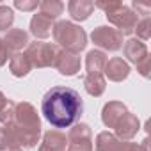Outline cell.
I'll return each instance as SVG.
<instances>
[{"label":"cell","instance_id":"30bf717a","mask_svg":"<svg viewBox=\"0 0 151 151\" xmlns=\"http://www.w3.org/2000/svg\"><path fill=\"white\" fill-rule=\"evenodd\" d=\"M116 137L119 139V140H130V139H133L135 135H137V132L140 130V121H139V117L135 116V114H132V112H126L121 119H119V123L116 124Z\"/></svg>","mask_w":151,"mask_h":151},{"label":"cell","instance_id":"f546056e","mask_svg":"<svg viewBox=\"0 0 151 151\" xmlns=\"http://www.w3.org/2000/svg\"><path fill=\"white\" fill-rule=\"evenodd\" d=\"M133 7H135V14L139 16V14H144V18H147V14H149V6H146V4H140V2H137V0H135V2H133Z\"/></svg>","mask_w":151,"mask_h":151},{"label":"cell","instance_id":"e0dca14e","mask_svg":"<svg viewBox=\"0 0 151 151\" xmlns=\"http://www.w3.org/2000/svg\"><path fill=\"white\" fill-rule=\"evenodd\" d=\"M68 11L73 20L86 22L94 11V2H91V0H71L68 4Z\"/></svg>","mask_w":151,"mask_h":151},{"label":"cell","instance_id":"484cf974","mask_svg":"<svg viewBox=\"0 0 151 151\" xmlns=\"http://www.w3.org/2000/svg\"><path fill=\"white\" fill-rule=\"evenodd\" d=\"M14 7L20 9V11H34V9L39 7V4L36 2V0H16Z\"/></svg>","mask_w":151,"mask_h":151},{"label":"cell","instance_id":"52a82bcc","mask_svg":"<svg viewBox=\"0 0 151 151\" xmlns=\"http://www.w3.org/2000/svg\"><path fill=\"white\" fill-rule=\"evenodd\" d=\"M91 39L96 46H100L103 50H109V52H117L123 46V36L119 34V30L112 29V27H107V25L96 27L91 32Z\"/></svg>","mask_w":151,"mask_h":151},{"label":"cell","instance_id":"d6986e66","mask_svg":"<svg viewBox=\"0 0 151 151\" xmlns=\"http://www.w3.org/2000/svg\"><path fill=\"white\" fill-rule=\"evenodd\" d=\"M9 69H11V73L14 77L22 78V77H27L30 73L32 64H30V60H29V57L25 53H14L11 57V60H9Z\"/></svg>","mask_w":151,"mask_h":151},{"label":"cell","instance_id":"ba28073f","mask_svg":"<svg viewBox=\"0 0 151 151\" xmlns=\"http://www.w3.org/2000/svg\"><path fill=\"white\" fill-rule=\"evenodd\" d=\"M68 151H93V132L89 124L78 123L69 130Z\"/></svg>","mask_w":151,"mask_h":151},{"label":"cell","instance_id":"3957f363","mask_svg":"<svg viewBox=\"0 0 151 151\" xmlns=\"http://www.w3.org/2000/svg\"><path fill=\"white\" fill-rule=\"evenodd\" d=\"M53 41L60 46V50L71 52V53H80L87 46V34L84 32L82 27L75 25L71 22L60 20L53 25Z\"/></svg>","mask_w":151,"mask_h":151},{"label":"cell","instance_id":"cb8c5ba5","mask_svg":"<svg viewBox=\"0 0 151 151\" xmlns=\"http://www.w3.org/2000/svg\"><path fill=\"white\" fill-rule=\"evenodd\" d=\"M14 105H16V103L9 101V103L2 109V112H0V123H2L4 126H7V124L13 123V119H14Z\"/></svg>","mask_w":151,"mask_h":151},{"label":"cell","instance_id":"4316f807","mask_svg":"<svg viewBox=\"0 0 151 151\" xmlns=\"http://www.w3.org/2000/svg\"><path fill=\"white\" fill-rule=\"evenodd\" d=\"M135 66H137V71L142 75V77H146V78L149 77V66H151V59H149V55H147L146 59H142V60H140L139 64H135Z\"/></svg>","mask_w":151,"mask_h":151},{"label":"cell","instance_id":"7a4b0ae2","mask_svg":"<svg viewBox=\"0 0 151 151\" xmlns=\"http://www.w3.org/2000/svg\"><path fill=\"white\" fill-rule=\"evenodd\" d=\"M13 147H34L39 142L41 135V119L32 103L20 101L14 105V119L6 126Z\"/></svg>","mask_w":151,"mask_h":151},{"label":"cell","instance_id":"1f68e13d","mask_svg":"<svg viewBox=\"0 0 151 151\" xmlns=\"http://www.w3.org/2000/svg\"><path fill=\"white\" fill-rule=\"evenodd\" d=\"M7 151H23V149H22V147H9Z\"/></svg>","mask_w":151,"mask_h":151},{"label":"cell","instance_id":"d4e9b609","mask_svg":"<svg viewBox=\"0 0 151 151\" xmlns=\"http://www.w3.org/2000/svg\"><path fill=\"white\" fill-rule=\"evenodd\" d=\"M9 147H13L11 135L6 126H0V151H7Z\"/></svg>","mask_w":151,"mask_h":151},{"label":"cell","instance_id":"8fae6325","mask_svg":"<svg viewBox=\"0 0 151 151\" xmlns=\"http://www.w3.org/2000/svg\"><path fill=\"white\" fill-rule=\"evenodd\" d=\"M103 71H105V77L109 80H112V82H123V80L128 78V75H130V66L121 57H112L110 60H107Z\"/></svg>","mask_w":151,"mask_h":151},{"label":"cell","instance_id":"f1b7e54d","mask_svg":"<svg viewBox=\"0 0 151 151\" xmlns=\"http://www.w3.org/2000/svg\"><path fill=\"white\" fill-rule=\"evenodd\" d=\"M7 60H9V50H7L6 43L0 39V66H4Z\"/></svg>","mask_w":151,"mask_h":151},{"label":"cell","instance_id":"44dd1931","mask_svg":"<svg viewBox=\"0 0 151 151\" xmlns=\"http://www.w3.org/2000/svg\"><path fill=\"white\" fill-rule=\"evenodd\" d=\"M64 11V4L60 0H45V2H39V13L46 18H50L52 22L55 18H59Z\"/></svg>","mask_w":151,"mask_h":151},{"label":"cell","instance_id":"277c9868","mask_svg":"<svg viewBox=\"0 0 151 151\" xmlns=\"http://www.w3.org/2000/svg\"><path fill=\"white\" fill-rule=\"evenodd\" d=\"M57 53H59L57 45L41 43V41L29 43L27 52H25L32 68H50V66H53L55 59H57Z\"/></svg>","mask_w":151,"mask_h":151},{"label":"cell","instance_id":"4fadbf2b","mask_svg":"<svg viewBox=\"0 0 151 151\" xmlns=\"http://www.w3.org/2000/svg\"><path fill=\"white\" fill-rule=\"evenodd\" d=\"M66 147H68V137L59 130H48L43 135L39 151H66Z\"/></svg>","mask_w":151,"mask_h":151},{"label":"cell","instance_id":"6da1fadb","mask_svg":"<svg viewBox=\"0 0 151 151\" xmlns=\"http://www.w3.org/2000/svg\"><path fill=\"white\" fill-rule=\"evenodd\" d=\"M41 112L52 126L69 128L80 119L84 112V103L75 89L55 86L43 96Z\"/></svg>","mask_w":151,"mask_h":151},{"label":"cell","instance_id":"603a6c76","mask_svg":"<svg viewBox=\"0 0 151 151\" xmlns=\"http://www.w3.org/2000/svg\"><path fill=\"white\" fill-rule=\"evenodd\" d=\"M135 30H137V36H139L142 41H147V39L151 37V20H149V16H147V18H142V20L137 23Z\"/></svg>","mask_w":151,"mask_h":151},{"label":"cell","instance_id":"4dcf8cb0","mask_svg":"<svg viewBox=\"0 0 151 151\" xmlns=\"http://www.w3.org/2000/svg\"><path fill=\"white\" fill-rule=\"evenodd\" d=\"M7 103H9V100L6 98V94H4L2 91H0V112H2V109H4Z\"/></svg>","mask_w":151,"mask_h":151},{"label":"cell","instance_id":"9c48e42d","mask_svg":"<svg viewBox=\"0 0 151 151\" xmlns=\"http://www.w3.org/2000/svg\"><path fill=\"white\" fill-rule=\"evenodd\" d=\"M80 66H82V60L77 53H71V52H66V50L59 48L53 68H57V71L60 75H64V77H73V75H77L80 71Z\"/></svg>","mask_w":151,"mask_h":151},{"label":"cell","instance_id":"7c38bea8","mask_svg":"<svg viewBox=\"0 0 151 151\" xmlns=\"http://www.w3.org/2000/svg\"><path fill=\"white\" fill-rule=\"evenodd\" d=\"M126 112H128V109L123 101H109V103H105V107L101 110V121L107 128H116V124Z\"/></svg>","mask_w":151,"mask_h":151},{"label":"cell","instance_id":"9a60e30c","mask_svg":"<svg viewBox=\"0 0 151 151\" xmlns=\"http://www.w3.org/2000/svg\"><path fill=\"white\" fill-rule=\"evenodd\" d=\"M2 41L6 43V46H7L9 52L13 50V52L20 53V50L23 46H29V34L23 29H9L6 32V36H4Z\"/></svg>","mask_w":151,"mask_h":151},{"label":"cell","instance_id":"83f0119b","mask_svg":"<svg viewBox=\"0 0 151 151\" xmlns=\"http://www.w3.org/2000/svg\"><path fill=\"white\" fill-rule=\"evenodd\" d=\"M119 4H121V2H117V0H110V2H101V0H100V2H96V4H94V7H98V9L105 11V14H107V13H110L112 9H116Z\"/></svg>","mask_w":151,"mask_h":151},{"label":"cell","instance_id":"2e32d148","mask_svg":"<svg viewBox=\"0 0 151 151\" xmlns=\"http://www.w3.org/2000/svg\"><path fill=\"white\" fill-rule=\"evenodd\" d=\"M123 52H124V57L130 62H133V64H139L142 59L147 57V46H146V43H142L140 39H135V37L128 39L124 43Z\"/></svg>","mask_w":151,"mask_h":151},{"label":"cell","instance_id":"5bb4252c","mask_svg":"<svg viewBox=\"0 0 151 151\" xmlns=\"http://www.w3.org/2000/svg\"><path fill=\"white\" fill-rule=\"evenodd\" d=\"M52 30H53V22L50 18L43 16L41 13L32 16V20H30V34L36 39H46V37H50Z\"/></svg>","mask_w":151,"mask_h":151},{"label":"cell","instance_id":"ffe728a7","mask_svg":"<svg viewBox=\"0 0 151 151\" xmlns=\"http://www.w3.org/2000/svg\"><path fill=\"white\" fill-rule=\"evenodd\" d=\"M84 87L87 91V94L98 98L105 93V78H103V75H86L84 77Z\"/></svg>","mask_w":151,"mask_h":151},{"label":"cell","instance_id":"8992f818","mask_svg":"<svg viewBox=\"0 0 151 151\" xmlns=\"http://www.w3.org/2000/svg\"><path fill=\"white\" fill-rule=\"evenodd\" d=\"M107 20L117 27L121 36H130L135 32V27L139 23V16L135 14V11H132L128 6L119 4L116 9H112L110 13H107Z\"/></svg>","mask_w":151,"mask_h":151},{"label":"cell","instance_id":"7402d4cb","mask_svg":"<svg viewBox=\"0 0 151 151\" xmlns=\"http://www.w3.org/2000/svg\"><path fill=\"white\" fill-rule=\"evenodd\" d=\"M14 22V13L9 6H0V30H7Z\"/></svg>","mask_w":151,"mask_h":151},{"label":"cell","instance_id":"ac0fdd59","mask_svg":"<svg viewBox=\"0 0 151 151\" xmlns=\"http://www.w3.org/2000/svg\"><path fill=\"white\" fill-rule=\"evenodd\" d=\"M107 64V55L101 50H91L86 57V69L87 75H101Z\"/></svg>","mask_w":151,"mask_h":151},{"label":"cell","instance_id":"5b68a950","mask_svg":"<svg viewBox=\"0 0 151 151\" xmlns=\"http://www.w3.org/2000/svg\"><path fill=\"white\" fill-rule=\"evenodd\" d=\"M149 139H144L142 144L119 140L110 132H101L96 137V151H149Z\"/></svg>","mask_w":151,"mask_h":151}]
</instances>
